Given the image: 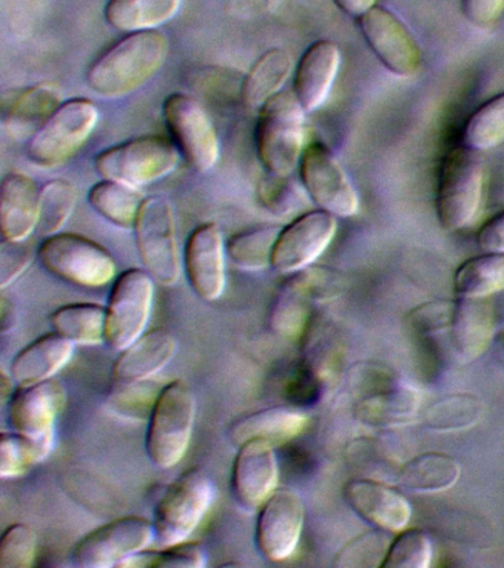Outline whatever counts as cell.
I'll return each mask as SVG.
<instances>
[{"label": "cell", "instance_id": "6da1fadb", "mask_svg": "<svg viewBox=\"0 0 504 568\" xmlns=\"http://www.w3.org/2000/svg\"><path fill=\"white\" fill-rule=\"evenodd\" d=\"M169 40L158 30L136 31L112 44L86 73L92 92L122 98L147 83L165 65Z\"/></svg>", "mask_w": 504, "mask_h": 568}, {"label": "cell", "instance_id": "7a4b0ae2", "mask_svg": "<svg viewBox=\"0 0 504 568\" xmlns=\"http://www.w3.org/2000/svg\"><path fill=\"white\" fill-rule=\"evenodd\" d=\"M305 115L294 91H281L259 111L256 151L269 175L290 176L305 150Z\"/></svg>", "mask_w": 504, "mask_h": 568}, {"label": "cell", "instance_id": "3957f363", "mask_svg": "<svg viewBox=\"0 0 504 568\" xmlns=\"http://www.w3.org/2000/svg\"><path fill=\"white\" fill-rule=\"evenodd\" d=\"M197 415V399L183 381H174L157 394L148 416L145 450L153 465L171 469L188 450Z\"/></svg>", "mask_w": 504, "mask_h": 568}, {"label": "cell", "instance_id": "277c9868", "mask_svg": "<svg viewBox=\"0 0 504 568\" xmlns=\"http://www.w3.org/2000/svg\"><path fill=\"white\" fill-rule=\"evenodd\" d=\"M215 500L214 479L200 468L181 474L154 509V544L172 546L187 541L200 526Z\"/></svg>", "mask_w": 504, "mask_h": 568}, {"label": "cell", "instance_id": "5b68a950", "mask_svg": "<svg viewBox=\"0 0 504 568\" xmlns=\"http://www.w3.org/2000/svg\"><path fill=\"white\" fill-rule=\"evenodd\" d=\"M181 151L172 138L147 135L110 146L95 159V169L104 180L143 189L169 176L178 168Z\"/></svg>", "mask_w": 504, "mask_h": 568}, {"label": "cell", "instance_id": "8992f818", "mask_svg": "<svg viewBox=\"0 0 504 568\" xmlns=\"http://www.w3.org/2000/svg\"><path fill=\"white\" fill-rule=\"evenodd\" d=\"M484 189V159L480 151L463 145L442 162L438 184L436 213L442 229H466L476 216Z\"/></svg>", "mask_w": 504, "mask_h": 568}, {"label": "cell", "instance_id": "52a82bcc", "mask_svg": "<svg viewBox=\"0 0 504 568\" xmlns=\"http://www.w3.org/2000/svg\"><path fill=\"white\" fill-rule=\"evenodd\" d=\"M37 256L48 273L74 286L100 288L116 277V262L107 248L83 235H48Z\"/></svg>", "mask_w": 504, "mask_h": 568}, {"label": "cell", "instance_id": "ba28073f", "mask_svg": "<svg viewBox=\"0 0 504 568\" xmlns=\"http://www.w3.org/2000/svg\"><path fill=\"white\" fill-rule=\"evenodd\" d=\"M99 119V109L86 98L63 102L34 132L29 141L28 158L41 168L60 166L86 144Z\"/></svg>", "mask_w": 504, "mask_h": 568}, {"label": "cell", "instance_id": "9c48e42d", "mask_svg": "<svg viewBox=\"0 0 504 568\" xmlns=\"http://www.w3.org/2000/svg\"><path fill=\"white\" fill-rule=\"evenodd\" d=\"M134 231L144 268L163 286H174L184 261L181 260L178 231L169 200L158 195L145 199Z\"/></svg>", "mask_w": 504, "mask_h": 568}, {"label": "cell", "instance_id": "30bf717a", "mask_svg": "<svg viewBox=\"0 0 504 568\" xmlns=\"http://www.w3.org/2000/svg\"><path fill=\"white\" fill-rule=\"evenodd\" d=\"M154 280L147 270L123 271L114 282L105 306V344L126 349L144 335L152 317Z\"/></svg>", "mask_w": 504, "mask_h": 568}, {"label": "cell", "instance_id": "8fae6325", "mask_svg": "<svg viewBox=\"0 0 504 568\" xmlns=\"http://www.w3.org/2000/svg\"><path fill=\"white\" fill-rule=\"evenodd\" d=\"M163 118L189 166L197 172L214 169L220 154L219 138L200 102L187 93H171L163 102Z\"/></svg>", "mask_w": 504, "mask_h": 568}, {"label": "cell", "instance_id": "7c38bea8", "mask_svg": "<svg viewBox=\"0 0 504 568\" xmlns=\"http://www.w3.org/2000/svg\"><path fill=\"white\" fill-rule=\"evenodd\" d=\"M153 541V521L147 518L132 515L113 519L78 541L72 562L81 568L119 567L126 558L147 549Z\"/></svg>", "mask_w": 504, "mask_h": 568}, {"label": "cell", "instance_id": "4fadbf2b", "mask_svg": "<svg viewBox=\"0 0 504 568\" xmlns=\"http://www.w3.org/2000/svg\"><path fill=\"white\" fill-rule=\"evenodd\" d=\"M300 180L308 197L336 217L357 215L360 199L333 153L321 142L305 146L299 163Z\"/></svg>", "mask_w": 504, "mask_h": 568}, {"label": "cell", "instance_id": "5bb4252c", "mask_svg": "<svg viewBox=\"0 0 504 568\" xmlns=\"http://www.w3.org/2000/svg\"><path fill=\"white\" fill-rule=\"evenodd\" d=\"M305 524L302 497L287 487H278L258 510L255 544L271 562L289 559L298 548Z\"/></svg>", "mask_w": 504, "mask_h": 568}, {"label": "cell", "instance_id": "9a60e30c", "mask_svg": "<svg viewBox=\"0 0 504 568\" xmlns=\"http://www.w3.org/2000/svg\"><path fill=\"white\" fill-rule=\"evenodd\" d=\"M367 44L384 67L398 78H413L422 67V49L409 27L388 8L374 4L360 18Z\"/></svg>", "mask_w": 504, "mask_h": 568}, {"label": "cell", "instance_id": "2e32d148", "mask_svg": "<svg viewBox=\"0 0 504 568\" xmlns=\"http://www.w3.org/2000/svg\"><path fill=\"white\" fill-rule=\"evenodd\" d=\"M336 230V216L322 209L295 217L278 235L271 268L282 275L309 268L329 247Z\"/></svg>", "mask_w": 504, "mask_h": 568}, {"label": "cell", "instance_id": "e0dca14e", "mask_svg": "<svg viewBox=\"0 0 504 568\" xmlns=\"http://www.w3.org/2000/svg\"><path fill=\"white\" fill-rule=\"evenodd\" d=\"M227 244L214 222L198 225L189 235L184 252V268L189 286L203 301H218L227 284Z\"/></svg>", "mask_w": 504, "mask_h": 568}, {"label": "cell", "instance_id": "ac0fdd59", "mask_svg": "<svg viewBox=\"0 0 504 568\" xmlns=\"http://www.w3.org/2000/svg\"><path fill=\"white\" fill-rule=\"evenodd\" d=\"M278 478L280 469L272 444L255 439L238 447L233 465L232 490L234 499L246 513H258L277 490Z\"/></svg>", "mask_w": 504, "mask_h": 568}, {"label": "cell", "instance_id": "d6986e66", "mask_svg": "<svg viewBox=\"0 0 504 568\" xmlns=\"http://www.w3.org/2000/svg\"><path fill=\"white\" fill-rule=\"evenodd\" d=\"M68 394L63 384L50 379L17 388L11 397L8 420L12 430L30 438L55 435V422L65 406Z\"/></svg>", "mask_w": 504, "mask_h": 568}, {"label": "cell", "instance_id": "ffe728a7", "mask_svg": "<svg viewBox=\"0 0 504 568\" xmlns=\"http://www.w3.org/2000/svg\"><path fill=\"white\" fill-rule=\"evenodd\" d=\"M343 497L358 517L389 532L409 526L411 505L404 495L374 479L357 478L344 484Z\"/></svg>", "mask_w": 504, "mask_h": 568}, {"label": "cell", "instance_id": "44dd1931", "mask_svg": "<svg viewBox=\"0 0 504 568\" xmlns=\"http://www.w3.org/2000/svg\"><path fill=\"white\" fill-rule=\"evenodd\" d=\"M340 49L331 40H318L305 51L295 69L294 93L308 113L329 98L340 67Z\"/></svg>", "mask_w": 504, "mask_h": 568}, {"label": "cell", "instance_id": "7402d4cb", "mask_svg": "<svg viewBox=\"0 0 504 568\" xmlns=\"http://www.w3.org/2000/svg\"><path fill=\"white\" fill-rule=\"evenodd\" d=\"M41 189L33 178L11 172L0 186V230L10 242H24L38 230Z\"/></svg>", "mask_w": 504, "mask_h": 568}, {"label": "cell", "instance_id": "603a6c76", "mask_svg": "<svg viewBox=\"0 0 504 568\" xmlns=\"http://www.w3.org/2000/svg\"><path fill=\"white\" fill-rule=\"evenodd\" d=\"M178 341L166 328L145 332L140 339L121 351L114 363L112 376L119 385L141 384L152 379L172 362Z\"/></svg>", "mask_w": 504, "mask_h": 568}, {"label": "cell", "instance_id": "cb8c5ba5", "mask_svg": "<svg viewBox=\"0 0 504 568\" xmlns=\"http://www.w3.org/2000/svg\"><path fill=\"white\" fill-rule=\"evenodd\" d=\"M308 422L307 413L299 410V408L289 406L268 407L234 422L232 428H229L228 437L236 447L255 442V439L277 446V444L289 443L302 434L308 426Z\"/></svg>", "mask_w": 504, "mask_h": 568}, {"label": "cell", "instance_id": "d4e9b609", "mask_svg": "<svg viewBox=\"0 0 504 568\" xmlns=\"http://www.w3.org/2000/svg\"><path fill=\"white\" fill-rule=\"evenodd\" d=\"M74 344L59 333L41 336L21 349L11 363L17 388L50 381L72 359Z\"/></svg>", "mask_w": 504, "mask_h": 568}, {"label": "cell", "instance_id": "484cf974", "mask_svg": "<svg viewBox=\"0 0 504 568\" xmlns=\"http://www.w3.org/2000/svg\"><path fill=\"white\" fill-rule=\"evenodd\" d=\"M317 275L311 270L291 274L274 297L269 310V327L282 337H295L304 331L308 305L317 291Z\"/></svg>", "mask_w": 504, "mask_h": 568}, {"label": "cell", "instance_id": "4316f807", "mask_svg": "<svg viewBox=\"0 0 504 568\" xmlns=\"http://www.w3.org/2000/svg\"><path fill=\"white\" fill-rule=\"evenodd\" d=\"M295 70L289 51L271 48L255 61L243 82L241 98L247 110L260 111L269 100L278 95Z\"/></svg>", "mask_w": 504, "mask_h": 568}, {"label": "cell", "instance_id": "83f0119b", "mask_svg": "<svg viewBox=\"0 0 504 568\" xmlns=\"http://www.w3.org/2000/svg\"><path fill=\"white\" fill-rule=\"evenodd\" d=\"M462 466L445 453L426 452L405 462L398 474V483L411 493H441L459 481Z\"/></svg>", "mask_w": 504, "mask_h": 568}, {"label": "cell", "instance_id": "f1b7e54d", "mask_svg": "<svg viewBox=\"0 0 504 568\" xmlns=\"http://www.w3.org/2000/svg\"><path fill=\"white\" fill-rule=\"evenodd\" d=\"M493 314L481 300L459 297L455 301L453 341L455 349L466 359L480 357L493 336Z\"/></svg>", "mask_w": 504, "mask_h": 568}, {"label": "cell", "instance_id": "f546056e", "mask_svg": "<svg viewBox=\"0 0 504 568\" xmlns=\"http://www.w3.org/2000/svg\"><path fill=\"white\" fill-rule=\"evenodd\" d=\"M181 4L183 0H109L104 18L125 33L157 30L179 12Z\"/></svg>", "mask_w": 504, "mask_h": 568}, {"label": "cell", "instance_id": "4dcf8cb0", "mask_svg": "<svg viewBox=\"0 0 504 568\" xmlns=\"http://www.w3.org/2000/svg\"><path fill=\"white\" fill-rule=\"evenodd\" d=\"M144 200L138 190L112 180L96 182L88 193L91 207L110 224L123 230H134Z\"/></svg>", "mask_w": 504, "mask_h": 568}, {"label": "cell", "instance_id": "1f68e13d", "mask_svg": "<svg viewBox=\"0 0 504 568\" xmlns=\"http://www.w3.org/2000/svg\"><path fill=\"white\" fill-rule=\"evenodd\" d=\"M52 331L74 345L105 344V306L100 304H70L50 315Z\"/></svg>", "mask_w": 504, "mask_h": 568}, {"label": "cell", "instance_id": "d6a6232c", "mask_svg": "<svg viewBox=\"0 0 504 568\" xmlns=\"http://www.w3.org/2000/svg\"><path fill=\"white\" fill-rule=\"evenodd\" d=\"M504 291V253L484 252L459 266L454 292L459 297L484 300Z\"/></svg>", "mask_w": 504, "mask_h": 568}, {"label": "cell", "instance_id": "836d02e7", "mask_svg": "<svg viewBox=\"0 0 504 568\" xmlns=\"http://www.w3.org/2000/svg\"><path fill=\"white\" fill-rule=\"evenodd\" d=\"M63 104L60 89L54 84L39 83L20 89L3 100V122L11 126L43 123Z\"/></svg>", "mask_w": 504, "mask_h": 568}, {"label": "cell", "instance_id": "e575fe53", "mask_svg": "<svg viewBox=\"0 0 504 568\" xmlns=\"http://www.w3.org/2000/svg\"><path fill=\"white\" fill-rule=\"evenodd\" d=\"M55 435L45 438H30L23 434L2 433L0 437V477H21L34 465L41 464L54 448Z\"/></svg>", "mask_w": 504, "mask_h": 568}, {"label": "cell", "instance_id": "d590c367", "mask_svg": "<svg viewBox=\"0 0 504 568\" xmlns=\"http://www.w3.org/2000/svg\"><path fill=\"white\" fill-rule=\"evenodd\" d=\"M419 408V394L414 389L397 388L366 399L358 407V417L374 428L409 424Z\"/></svg>", "mask_w": 504, "mask_h": 568}, {"label": "cell", "instance_id": "8d00e7d4", "mask_svg": "<svg viewBox=\"0 0 504 568\" xmlns=\"http://www.w3.org/2000/svg\"><path fill=\"white\" fill-rule=\"evenodd\" d=\"M280 226H256L234 235L227 243V255L233 264L245 271H263L271 266Z\"/></svg>", "mask_w": 504, "mask_h": 568}, {"label": "cell", "instance_id": "74e56055", "mask_svg": "<svg viewBox=\"0 0 504 568\" xmlns=\"http://www.w3.org/2000/svg\"><path fill=\"white\" fill-rule=\"evenodd\" d=\"M481 417V399L472 394H451L429 406L423 424L440 433L471 428Z\"/></svg>", "mask_w": 504, "mask_h": 568}, {"label": "cell", "instance_id": "f35d334b", "mask_svg": "<svg viewBox=\"0 0 504 568\" xmlns=\"http://www.w3.org/2000/svg\"><path fill=\"white\" fill-rule=\"evenodd\" d=\"M78 204V190L72 182L54 180L41 189V207H39V233L43 237L60 233L68 224Z\"/></svg>", "mask_w": 504, "mask_h": 568}, {"label": "cell", "instance_id": "ab89813d", "mask_svg": "<svg viewBox=\"0 0 504 568\" xmlns=\"http://www.w3.org/2000/svg\"><path fill=\"white\" fill-rule=\"evenodd\" d=\"M464 145L482 151L504 142V93L491 98L469 118L463 131Z\"/></svg>", "mask_w": 504, "mask_h": 568}, {"label": "cell", "instance_id": "60d3db41", "mask_svg": "<svg viewBox=\"0 0 504 568\" xmlns=\"http://www.w3.org/2000/svg\"><path fill=\"white\" fill-rule=\"evenodd\" d=\"M206 566V554L200 545L176 544L154 550H140L119 564L126 568H202Z\"/></svg>", "mask_w": 504, "mask_h": 568}, {"label": "cell", "instance_id": "b9f144b4", "mask_svg": "<svg viewBox=\"0 0 504 568\" xmlns=\"http://www.w3.org/2000/svg\"><path fill=\"white\" fill-rule=\"evenodd\" d=\"M433 557L432 541L420 528H404L389 545L383 568H428Z\"/></svg>", "mask_w": 504, "mask_h": 568}, {"label": "cell", "instance_id": "7bdbcfd3", "mask_svg": "<svg viewBox=\"0 0 504 568\" xmlns=\"http://www.w3.org/2000/svg\"><path fill=\"white\" fill-rule=\"evenodd\" d=\"M38 536L32 527L14 524L0 539V567L30 568L37 559Z\"/></svg>", "mask_w": 504, "mask_h": 568}, {"label": "cell", "instance_id": "ee69618b", "mask_svg": "<svg viewBox=\"0 0 504 568\" xmlns=\"http://www.w3.org/2000/svg\"><path fill=\"white\" fill-rule=\"evenodd\" d=\"M388 549L387 537L380 535L378 531L366 532V535L358 536L357 539H353L351 544L344 546V548L336 555L335 566H378V564L373 561V558L380 557L384 561Z\"/></svg>", "mask_w": 504, "mask_h": 568}, {"label": "cell", "instance_id": "f6af8a7d", "mask_svg": "<svg viewBox=\"0 0 504 568\" xmlns=\"http://www.w3.org/2000/svg\"><path fill=\"white\" fill-rule=\"evenodd\" d=\"M34 260L33 247L28 240L24 242H10L2 239L0 247V288L6 291L17 278L29 270Z\"/></svg>", "mask_w": 504, "mask_h": 568}, {"label": "cell", "instance_id": "bcb514c9", "mask_svg": "<svg viewBox=\"0 0 504 568\" xmlns=\"http://www.w3.org/2000/svg\"><path fill=\"white\" fill-rule=\"evenodd\" d=\"M272 180L265 181L260 186V200L269 211L277 212L278 215H285L299 207V202H305V195L298 186L289 181L290 176H274Z\"/></svg>", "mask_w": 504, "mask_h": 568}, {"label": "cell", "instance_id": "7dc6e473", "mask_svg": "<svg viewBox=\"0 0 504 568\" xmlns=\"http://www.w3.org/2000/svg\"><path fill=\"white\" fill-rule=\"evenodd\" d=\"M454 311L455 302H431V304L419 306L411 317L420 331L438 332L441 328L451 327Z\"/></svg>", "mask_w": 504, "mask_h": 568}, {"label": "cell", "instance_id": "c3c4849f", "mask_svg": "<svg viewBox=\"0 0 504 568\" xmlns=\"http://www.w3.org/2000/svg\"><path fill=\"white\" fill-rule=\"evenodd\" d=\"M464 17L476 27H490L502 17L504 0H463Z\"/></svg>", "mask_w": 504, "mask_h": 568}, {"label": "cell", "instance_id": "681fc988", "mask_svg": "<svg viewBox=\"0 0 504 568\" xmlns=\"http://www.w3.org/2000/svg\"><path fill=\"white\" fill-rule=\"evenodd\" d=\"M477 244L484 252L504 253V211L485 222L477 233Z\"/></svg>", "mask_w": 504, "mask_h": 568}, {"label": "cell", "instance_id": "f907efd6", "mask_svg": "<svg viewBox=\"0 0 504 568\" xmlns=\"http://www.w3.org/2000/svg\"><path fill=\"white\" fill-rule=\"evenodd\" d=\"M335 3L348 16L360 18L374 7L376 0H335Z\"/></svg>", "mask_w": 504, "mask_h": 568}, {"label": "cell", "instance_id": "816d5d0a", "mask_svg": "<svg viewBox=\"0 0 504 568\" xmlns=\"http://www.w3.org/2000/svg\"><path fill=\"white\" fill-rule=\"evenodd\" d=\"M16 324V315L14 310H12V305L10 308V302H8L7 297H2V331L3 333H8L14 327Z\"/></svg>", "mask_w": 504, "mask_h": 568}]
</instances>
